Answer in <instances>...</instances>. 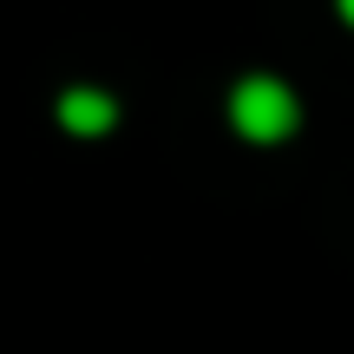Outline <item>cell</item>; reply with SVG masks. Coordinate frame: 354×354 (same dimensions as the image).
I'll return each instance as SVG.
<instances>
[{
  "label": "cell",
  "mask_w": 354,
  "mask_h": 354,
  "mask_svg": "<svg viewBox=\"0 0 354 354\" xmlns=\"http://www.w3.org/2000/svg\"><path fill=\"white\" fill-rule=\"evenodd\" d=\"M230 118H236L243 138L276 145V138L295 131V92L282 86V79H243V86L230 92Z\"/></svg>",
  "instance_id": "6da1fadb"
},
{
  "label": "cell",
  "mask_w": 354,
  "mask_h": 354,
  "mask_svg": "<svg viewBox=\"0 0 354 354\" xmlns=\"http://www.w3.org/2000/svg\"><path fill=\"white\" fill-rule=\"evenodd\" d=\"M59 118L73 131H105V125H112V99H105V92H66Z\"/></svg>",
  "instance_id": "7a4b0ae2"
},
{
  "label": "cell",
  "mask_w": 354,
  "mask_h": 354,
  "mask_svg": "<svg viewBox=\"0 0 354 354\" xmlns=\"http://www.w3.org/2000/svg\"><path fill=\"white\" fill-rule=\"evenodd\" d=\"M342 13H348V26H354V0H342Z\"/></svg>",
  "instance_id": "3957f363"
}]
</instances>
